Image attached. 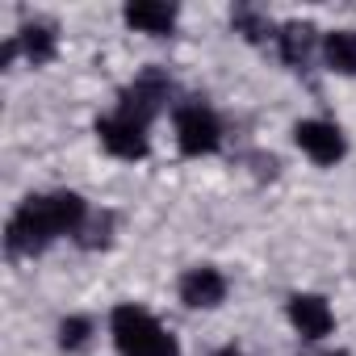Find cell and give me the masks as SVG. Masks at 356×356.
Segmentation results:
<instances>
[{"instance_id": "10", "label": "cell", "mask_w": 356, "mask_h": 356, "mask_svg": "<svg viewBox=\"0 0 356 356\" xmlns=\"http://www.w3.org/2000/svg\"><path fill=\"white\" fill-rule=\"evenodd\" d=\"M126 26H134L138 34H172L176 26V9L163 5V0H134V5H126Z\"/></svg>"}, {"instance_id": "11", "label": "cell", "mask_w": 356, "mask_h": 356, "mask_svg": "<svg viewBox=\"0 0 356 356\" xmlns=\"http://www.w3.org/2000/svg\"><path fill=\"white\" fill-rule=\"evenodd\" d=\"M17 42H22V51H26L30 63H51L55 47H59V34H55L51 22H30V26H22Z\"/></svg>"}, {"instance_id": "16", "label": "cell", "mask_w": 356, "mask_h": 356, "mask_svg": "<svg viewBox=\"0 0 356 356\" xmlns=\"http://www.w3.org/2000/svg\"><path fill=\"white\" fill-rule=\"evenodd\" d=\"M214 356H243V352H239V348H235V343H227V348H218V352H214Z\"/></svg>"}, {"instance_id": "1", "label": "cell", "mask_w": 356, "mask_h": 356, "mask_svg": "<svg viewBox=\"0 0 356 356\" xmlns=\"http://www.w3.org/2000/svg\"><path fill=\"white\" fill-rule=\"evenodd\" d=\"M88 218V202L80 193H42V197H26L22 210L9 218L5 243L13 256H38L47 252L59 235H76Z\"/></svg>"}, {"instance_id": "5", "label": "cell", "mask_w": 356, "mask_h": 356, "mask_svg": "<svg viewBox=\"0 0 356 356\" xmlns=\"http://www.w3.org/2000/svg\"><path fill=\"white\" fill-rule=\"evenodd\" d=\"M97 138H101V147H105L109 155H118V159H143V155H147V126H138V122H130V118H122V113L101 118V122H97Z\"/></svg>"}, {"instance_id": "14", "label": "cell", "mask_w": 356, "mask_h": 356, "mask_svg": "<svg viewBox=\"0 0 356 356\" xmlns=\"http://www.w3.org/2000/svg\"><path fill=\"white\" fill-rule=\"evenodd\" d=\"M109 231H113V214H88L84 227L76 231V239H80V248H105Z\"/></svg>"}, {"instance_id": "9", "label": "cell", "mask_w": 356, "mask_h": 356, "mask_svg": "<svg viewBox=\"0 0 356 356\" xmlns=\"http://www.w3.org/2000/svg\"><path fill=\"white\" fill-rule=\"evenodd\" d=\"M314 47H318V34H314L310 22H289V26L277 30V51H281V59H285L289 67H298V72L310 63Z\"/></svg>"}, {"instance_id": "17", "label": "cell", "mask_w": 356, "mask_h": 356, "mask_svg": "<svg viewBox=\"0 0 356 356\" xmlns=\"http://www.w3.org/2000/svg\"><path fill=\"white\" fill-rule=\"evenodd\" d=\"M327 356H348V352H327Z\"/></svg>"}, {"instance_id": "13", "label": "cell", "mask_w": 356, "mask_h": 356, "mask_svg": "<svg viewBox=\"0 0 356 356\" xmlns=\"http://www.w3.org/2000/svg\"><path fill=\"white\" fill-rule=\"evenodd\" d=\"M231 26H235L248 42H268V38H277V34H273V22H268L260 9H252V5H239V9L231 13Z\"/></svg>"}, {"instance_id": "6", "label": "cell", "mask_w": 356, "mask_h": 356, "mask_svg": "<svg viewBox=\"0 0 356 356\" xmlns=\"http://www.w3.org/2000/svg\"><path fill=\"white\" fill-rule=\"evenodd\" d=\"M293 143H298L314 163H323V168H331V163L343 159V134H339V126H331V122H318V118L298 122V126H293Z\"/></svg>"}, {"instance_id": "4", "label": "cell", "mask_w": 356, "mask_h": 356, "mask_svg": "<svg viewBox=\"0 0 356 356\" xmlns=\"http://www.w3.org/2000/svg\"><path fill=\"white\" fill-rule=\"evenodd\" d=\"M168 92H172L168 76H163L159 67H147V72H143V76H134V84L122 92L118 113H122V118H130V122H138V126H151V122L159 118V109H163Z\"/></svg>"}, {"instance_id": "8", "label": "cell", "mask_w": 356, "mask_h": 356, "mask_svg": "<svg viewBox=\"0 0 356 356\" xmlns=\"http://www.w3.org/2000/svg\"><path fill=\"white\" fill-rule=\"evenodd\" d=\"M289 323L298 327L302 339H323V335H331L335 314L318 293H293L289 298Z\"/></svg>"}, {"instance_id": "12", "label": "cell", "mask_w": 356, "mask_h": 356, "mask_svg": "<svg viewBox=\"0 0 356 356\" xmlns=\"http://www.w3.org/2000/svg\"><path fill=\"white\" fill-rule=\"evenodd\" d=\"M323 59L339 76H356V30H331L323 38Z\"/></svg>"}, {"instance_id": "15", "label": "cell", "mask_w": 356, "mask_h": 356, "mask_svg": "<svg viewBox=\"0 0 356 356\" xmlns=\"http://www.w3.org/2000/svg\"><path fill=\"white\" fill-rule=\"evenodd\" d=\"M88 335H92V323L84 314H72L59 323V348H67V352H80L88 343Z\"/></svg>"}, {"instance_id": "3", "label": "cell", "mask_w": 356, "mask_h": 356, "mask_svg": "<svg viewBox=\"0 0 356 356\" xmlns=\"http://www.w3.org/2000/svg\"><path fill=\"white\" fill-rule=\"evenodd\" d=\"M176 143H181L185 155H214L218 143H222V122L202 101L181 105L176 109Z\"/></svg>"}, {"instance_id": "2", "label": "cell", "mask_w": 356, "mask_h": 356, "mask_svg": "<svg viewBox=\"0 0 356 356\" xmlns=\"http://www.w3.org/2000/svg\"><path fill=\"white\" fill-rule=\"evenodd\" d=\"M109 331H113V343L122 356H181L176 339L134 302H122L113 306L109 314Z\"/></svg>"}, {"instance_id": "7", "label": "cell", "mask_w": 356, "mask_h": 356, "mask_svg": "<svg viewBox=\"0 0 356 356\" xmlns=\"http://www.w3.org/2000/svg\"><path fill=\"white\" fill-rule=\"evenodd\" d=\"M181 302L193 310H214L227 302V277L218 268H189L181 277Z\"/></svg>"}]
</instances>
